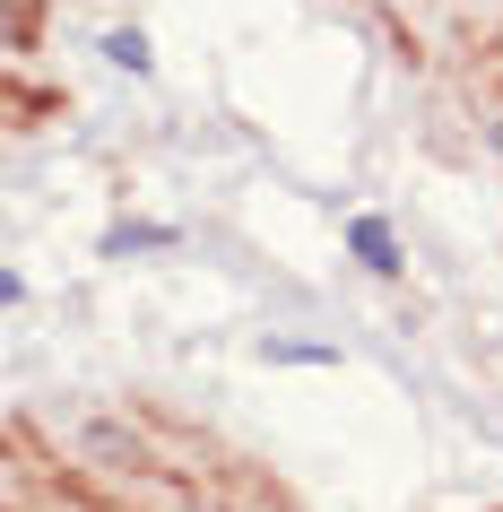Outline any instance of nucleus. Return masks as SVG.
<instances>
[{
	"label": "nucleus",
	"mask_w": 503,
	"mask_h": 512,
	"mask_svg": "<svg viewBox=\"0 0 503 512\" xmlns=\"http://www.w3.org/2000/svg\"><path fill=\"white\" fill-rule=\"evenodd\" d=\"M9 512H35V495H9Z\"/></svg>",
	"instance_id": "7"
},
{
	"label": "nucleus",
	"mask_w": 503,
	"mask_h": 512,
	"mask_svg": "<svg viewBox=\"0 0 503 512\" xmlns=\"http://www.w3.org/2000/svg\"><path fill=\"white\" fill-rule=\"evenodd\" d=\"M9 35H18V53H35V35H44V0H18V9H9Z\"/></svg>",
	"instance_id": "5"
},
{
	"label": "nucleus",
	"mask_w": 503,
	"mask_h": 512,
	"mask_svg": "<svg viewBox=\"0 0 503 512\" xmlns=\"http://www.w3.org/2000/svg\"><path fill=\"white\" fill-rule=\"evenodd\" d=\"M209 486H217V512H304V504H295V486L278 478L269 460L226 452V443L209 452Z\"/></svg>",
	"instance_id": "2"
},
{
	"label": "nucleus",
	"mask_w": 503,
	"mask_h": 512,
	"mask_svg": "<svg viewBox=\"0 0 503 512\" xmlns=\"http://www.w3.org/2000/svg\"><path fill=\"white\" fill-rule=\"evenodd\" d=\"M113 512H157V504H139V495H131V486H122V504H113Z\"/></svg>",
	"instance_id": "6"
},
{
	"label": "nucleus",
	"mask_w": 503,
	"mask_h": 512,
	"mask_svg": "<svg viewBox=\"0 0 503 512\" xmlns=\"http://www.w3.org/2000/svg\"><path fill=\"white\" fill-rule=\"evenodd\" d=\"M79 460H96V469H105V478H122V486H157L174 452H165L157 434L122 408V417H87V426H79Z\"/></svg>",
	"instance_id": "1"
},
{
	"label": "nucleus",
	"mask_w": 503,
	"mask_h": 512,
	"mask_svg": "<svg viewBox=\"0 0 503 512\" xmlns=\"http://www.w3.org/2000/svg\"><path fill=\"white\" fill-rule=\"evenodd\" d=\"M0 105H9V131H35V122L70 113V96L44 87V79H27V70H9V79H0Z\"/></svg>",
	"instance_id": "4"
},
{
	"label": "nucleus",
	"mask_w": 503,
	"mask_h": 512,
	"mask_svg": "<svg viewBox=\"0 0 503 512\" xmlns=\"http://www.w3.org/2000/svg\"><path fill=\"white\" fill-rule=\"evenodd\" d=\"M131 417H139L148 434H157L165 452H191V460H209V452H217V434L200 426V417H183V408H165L157 391H131Z\"/></svg>",
	"instance_id": "3"
}]
</instances>
